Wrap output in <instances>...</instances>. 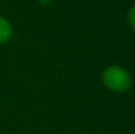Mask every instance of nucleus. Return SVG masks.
I'll use <instances>...</instances> for the list:
<instances>
[{
    "label": "nucleus",
    "mask_w": 135,
    "mask_h": 134,
    "mask_svg": "<svg viewBox=\"0 0 135 134\" xmlns=\"http://www.w3.org/2000/svg\"><path fill=\"white\" fill-rule=\"evenodd\" d=\"M38 1H40L41 4H45V5H46V4H50L52 0H38Z\"/></svg>",
    "instance_id": "obj_4"
},
{
    "label": "nucleus",
    "mask_w": 135,
    "mask_h": 134,
    "mask_svg": "<svg viewBox=\"0 0 135 134\" xmlns=\"http://www.w3.org/2000/svg\"><path fill=\"white\" fill-rule=\"evenodd\" d=\"M127 22H129L130 28L135 32V5H133L127 12Z\"/></svg>",
    "instance_id": "obj_3"
},
{
    "label": "nucleus",
    "mask_w": 135,
    "mask_h": 134,
    "mask_svg": "<svg viewBox=\"0 0 135 134\" xmlns=\"http://www.w3.org/2000/svg\"><path fill=\"white\" fill-rule=\"evenodd\" d=\"M12 33H13V29H12L11 22L5 17L0 16V45L8 42L12 37Z\"/></svg>",
    "instance_id": "obj_2"
},
{
    "label": "nucleus",
    "mask_w": 135,
    "mask_h": 134,
    "mask_svg": "<svg viewBox=\"0 0 135 134\" xmlns=\"http://www.w3.org/2000/svg\"><path fill=\"white\" fill-rule=\"evenodd\" d=\"M131 75L122 66H109L102 72V83L114 93H123L131 87Z\"/></svg>",
    "instance_id": "obj_1"
}]
</instances>
